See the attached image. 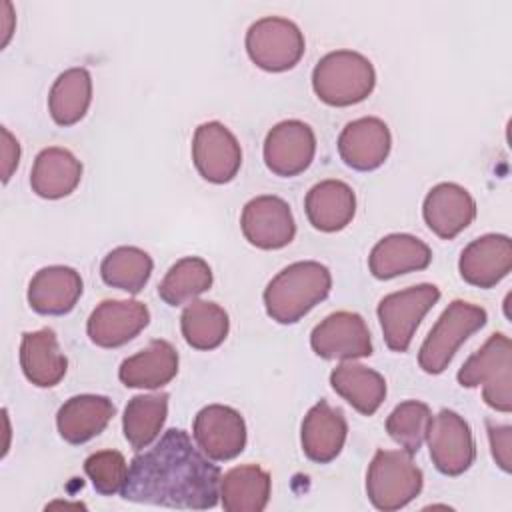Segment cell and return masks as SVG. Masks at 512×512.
<instances>
[{
    "label": "cell",
    "mask_w": 512,
    "mask_h": 512,
    "mask_svg": "<svg viewBox=\"0 0 512 512\" xmlns=\"http://www.w3.org/2000/svg\"><path fill=\"white\" fill-rule=\"evenodd\" d=\"M84 472L92 480V486L102 496H114L122 492L128 464L118 450H100L84 460Z\"/></svg>",
    "instance_id": "35"
},
{
    "label": "cell",
    "mask_w": 512,
    "mask_h": 512,
    "mask_svg": "<svg viewBox=\"0 0 512 512\" xmlns=\"http://www.w3.org/2000/svg\"><path fill=\"white\" fill-rule=\"evenodd\" d=\"M114 412L116 408L110 398L100 394H78L58 408L56 426L68 444H84L104 432Z\"/></svg>",
    "instance_id": "22"
},
{
    "label": "cell",
    "mask_w": 512,
    "mask_h": 512,
    "mask_svg": "<svg viewBox=\"0 0 512 512\" xmlns=\"http://www.w3.org/2000/svg\"><path fill=\"white\" fill-rule=\"evenodd\" d=\"M150 322V310L138 300H102L86 322L88 338L100 348H118L136 338Z\"/></svg>",
    "instance_id": "15"
},
{
    "label": "cell",
    "mask_w": 512,
    "mask_h": 512,
    "mask_svg": "<svg viewBox=\"0 0 512 512\" xmlns=\"http://www.w3.org/2000/svg\"><path fill=\"white\" fill-rule=\"evenodd\" d=\"M376 86L372 62L354 50H334L312 70V88L328 106H352L366 100Z\"/></svg>",
    "instance_id": "3"
},
{
    "label": "cell",
    "mask_w": 512,
    "mask_h": 512,
    "mask_svg": "<svg viewBox=\"0 0 512 512\" xmlns=\"http://www.w3.org/2000/svg\"><path fill=\"white\" fill-rule=\"evenodd\" d=\"M332 288L330 270L316 260H302L280 270L264 288L266 314L278 324H294L320 304Z\"/></svg>",
    "instance_id": "2"
},
{
    "label": "cell",
    "mask_w": 512,
    "mask_h": 512,
    "mask_svg": "<svg viewBox=\"0 0 512 512\" xmlns=\"http://www.w3.org/2000/svg\"><path fill=\"white\" fill-rule=\"evenodd\" d=\"M306 42L302 30L288 18L264 16L250 24L246 32V52L250 60L266 72H286L304 56Z\"/></svg>",
    "instance_id": "7"
},
{
    "label": "cell",
    "mask_w": 512,
    "mask_h": 512,
    "mask_svg": "<svg viewBox=\"0 0 512 512\" xmlns=\"http://www.w3.org/2000/svg\"><path fill=\"white\" fill-rule=\"evenodd\" d=\"M264 164L282 178L302 174L314 160L316 136L302 120H282L274 124L264 140Z\"/></svg>",
    "instance_id": "14"
},
{
    "label": "cell",
    "mask_w": 512,
    "mask_h": 512,
    "mask_svg": "<svg viewBox=\"0 0 512 512\" xmlns=\"http://www.w3.org/2000/svg\"><path fill=\"white\" fill-rule=\"evenodd\" d=\"M348 424L340 408H332L326 400L316 402L304 416L300 428L302 452L316 464L332 462L344 448Z\"/></svg>",
    "instance_id": "19"
},
{
    "label": "cell",
    "mask_w": 512,
    "mask_h": 512,
    "mask_svg": "<svg viewBox=\"0 0 512 512\" xmlns=\"http://www.w3.org/2000/svg\"><path fill=\"white\" fill-rule=\"evenodd\" d=\"M20 366L34 386H56L68 370V360L60 350L56 332L50 328L24 332L20 342Z\"/></svg>",
    "instance_id": "23"
},
{
    "label": "cell",
    "mask_w": 512,
    "mask_h": 512,
    "mask_svg": "<svg viewBox=\"0 0 512 512\" xmlns=\"http://www.w3.org/2000/svg\"><path fill=\"white\" fill-rule=\"evenodd\" d=\"M192 162L204 180L226 184L236 178L242 166V150L236 136L222 122L210 120L194 132Z\"/></svg>",
    "instance_id": "10"
},
{
    "label": "cell",
    "mask_w": 512,
    "mask_h": 512,
    "mask_svg": "<svg viewBox=\"0 0 512 512\" xmlns=\"http://www.w3.org/2000/svg\"><path fill=\"white\" fill-rule=\"evenodd\" d=\"M430 418L432 412L426 402L404 400L388 414L386 432L406 452L416 454L426 440Z\"/></svg>",
    "instance_id": "34"
},
{
    "label": "cell",
    "mask_w": 512,
    "mask_h": 512,
    "mask_svg": "<svg viewBox=\"0 0 512 512\" xmlns=\"http://www.w3.org/2000/svg\"><path fill=\"white\" fill-rule=\"evenodd\" d=\"M210 286L212 270L208 262L198 256H186L172 264L164 274L162 282L158 284V296L168 306H180L210 290Z\"/></svg>",
    "instance_id": "33"
},
{
    "label": "cell",
    "mask_w": 512,
    "mask_h": 512,
    "mask_svg": "<svg viewBox=\"0 0 512 512\" xmlns=\"http://www.w3.org/2000/svg\"><path fill=\"white\" fill-rule=\"evenodd\" d=\"M392 148V134L384 120L364 116L348 122L338 136V154L342 162L358 172L380 168Z\"/></svg>",
    "instance_id": "16"
},
{
    "label": "cell",
    "mask_w": 512,
    "mask_h": 512,
    "mask_svg": "<svg viewBox=\"0 0 512 512\" xmlns=\"http://www.w3.org/2000/svg\"><path fill=\"white\" fill-rule=\"evenodd\" d=\"M0 132H2V182L6 184L10 180V176L14 174V170L18 168L20 144L10 134V130L6 126H2Z\"/></svg>",
    "instance_id": "37"
},
{
    "label": "cell",
    "mask_w": 512,
    "mask_h": 512,
    "mask_svg": "<svg viewBox=\"0 0 512 512\" xmlns=\"http://www.w3.org/2000/svg\"><path fill=\"white\" fill-rule=\"evenodd\" d=\"M422 486L424 474L406 450H378L366 472L368 500L382 512L408 506Z\"/></svg>",
    "instance_id": "5"
},
{
    "label": "cell",
    "mask_w": 512,
    "mask_h": 512,
    "mask_svg": "<svg viewBox=\"0 0 512 512\" xmlns=\"http://www.w3.org/2000/svg\"><path fill=\"white\" fill-rule=\"evenodd\" d=\"M82 178V162L66 148L50 146L38 152L32 170L30 186L40 198L58 200L76 190Z\"/></svg>",
    "instance_id": "26"
},
{
    "label": "cell",
    "mask_w": 512,
    "mask_h": 512,
    "mask_svg": "<svg viewBox=\"0 0 512 512\" xmlns=\"http://www.w3.org/2000/svg\"><path fill=\"white\" fill-rule=\"evenodd\" d=\"M426 442L432 464L444 476L464 474L476 458V444L468 422L448 408L430 418Z\"/></svg>",
    "instance_id": "9"
},
{
    "label": "cell",
    "mask_w": 512,
    "mask_h": 512,
    "mask_svg": "<svg viewBox=\"0 0 512 512\" xmlns=\"http://www.w3.org/2000/svg\"><path fill=\"white\" fill-rule=\"evenodd\" d=\"M464 388L482 386L484 402L498 412L512 410V342L506 334H492L456 374Z\"/></svg>",
    "instance_id": "4"
},
{
    "label": "cell",
    "mask_w": 512,
    "mask_h": 512,
    "mask_svg": "<svg viewBox=\"0 0 512 512\" xmlns=\"http://www.w3.org/2000/svg\"><path fill=\"white\" fill-rule=\"evenodd\" d=\"M304 210L316 230L338 232L346 228L356 214V194L342 180H322L308 190Z\"/></svg>",
    "instance_id": "24"
},
{
    "label": "cell",
    "mask_w": 512,
    "mask_h": 512,
    "mask_svg": "<svg viewBox=\"0 0 512 512\" xmlns=\"http://www.w3.org/2000/svg\"><path fill=\"white\" fill-rule=\"evenodd\" d=\"M422 216L438 238L452 240L476 218V202L460 184L440 182L428 190Z\"/></svg>",
    "instance_id": "18"
},
{
    "label": "cell",
    "mask_w": 512,
    "mask_h": 512,
    "mask_svg": "<svg viewBox=\"0 0 512 512\" xmlns=\"http://www.w3.org/2000/svg\"><path fill=\"white\" fill-rule=\"evenodd\" d=\"M82 296V278L70 266L40 268L28 284V304L42 316L68 314Z\"/></svg>",
    "instance_id": "20"
},
{
    "label": "cell",
    "mask_w": 512,
    "mask_h": 512,
    "mask_svg": "<svg viewBox=\"0 0 512 512\" xmlns=\"http://www.w3.org/2000/svg\"><path fill=\"white\" fill-rule=\"evenodd\" d=\"M220 468L180 430H166L160 440L136 454L128 466L122 498L182 510H208L220 498Z\"/></svg>",
    "instance_id": "1"
},
{
    "label": "cell",
    "mask_w": 512,
    "mask_h": 512,
    "mask_svg": "<svg viewBox=\"0 0 512 512\" xmlns=\"http://www.w3.org/2000/svg\"><path fill=\"white\" fill-rule=\"evenodd\" d=\"M432 262V250L412 234H388L374 244L368 256V268L374 278L390 280L400 274L418 272Z\"/></svg>",
    "instance_id": "21"
},
{
    "label": "cell",
    "mask_w": 512,
    "mask_h": 512,
    "mask_svg": "<svg viewBox=\"0 0 512 512\" xmlns=\"http://www.w3.org/2000/svg\"><path fill=\"white\" fill-rule=\"evenodd\" d=\"M488 320L482 306L466 300H452L424 338L418 364L426 374H442L452 362L456 350Z\"/></svg>",
    "instance_id": "6"
},
{
    "label": "cell",
    "mask_w": 512,
    "mask_h": 512,
    "mask_svg": "<svg viewBox=\"0 0 512 512\" xmlns=\"http://www.w3.org/2000/svg\"><path fill=\"white\" fill-rule=\"evenodd\" d=\"M192 436L210 460L226 462L246 448V422L238 410L210 404L194 416Z\"/></svg>",
    "instance_id": "13"
},
{
    "label": "cell",
    "mask_w": 512,
    "mask_h": 512,
    "mask_svg": "<svg viewBox=\"0 0 512 512\" xmlns=\"http://www.w3.org/2000/svg\"><path fill=\"white\" fill-rule=\"evenodd\" d=\"M168 416V394H138L128 400L122 416L124 438L134 450L148 448L160 434Z\"/></svg>",
    "instance_id": "30"
},
{
    "label": "cell",
    "mask_w": 512,
    "mask_h": 512,
    "mask_svg": "<svg viewBox=\"0 0 512 512\" xmlns=\"http://www.w3.org/2000/svg\"><path fill=\"white\" fill-rule=\"evenodd\" d=\"M240 228L244 238L260 250H280L296 236V222L288 202L272 194L256 196L244 204Z\"/></svg>",
    "instance_id": "11"
},
{
    "label": "cell",
    "mask_w": 512,
    "mask_h": 512,
    "mask_svg": "<svg viewBox=\"0 0 512 512\" xmlns=\"http://www.w3.org/2000/svg\"><path fill=\"white\" fill-rule=\"evenodd\" d=\"M270 474L258 464L230 468L220 478V502L226 512H262L270 500Z\"/></svg>",
    "instance_id": "28"
},
{
    "label": "cell",
    "mask_w": 512,
    "mask_h": 512,
    "mask_svg": "<svg viewBox=\"0 0 512 512\" xmlns=\"http://www.w3.org/2000/svg\"><path fill=\"white\" fill-rule=\"evenodd\" d=\"M512 240L506 234H484L472 240L460 254L458 270L466 284L494 288L510 274Z\"/></svg>",
    "instance_id": "17"
},
{
    "label": "cell",
    "mask_w": 512,
    "mask_h": 512,
    "mask_svg": "<svg viewBox=\"0 0 512 512\" xmlns=\"http://www.w3.org/2000/svg\"><path fill=\"white\" fill-rule=\"evenodd\" d=\"M152 268L154 262L142 248L118 246L104 256L100 276L112 288L138 294L148 284Z\"/></svg>",
    "instance_id": "32"
},
{
    "label": "cell",
    "mask_w": 512,
    "mask_h": 512,
    "mask_svg": "<svg viewBox=\"0 0 512 512\" xmlns=\"http://www.w3.org/2000/svg\"><path fill=\"white\" fill-rule=\"evenodd\" d=\"M92 102V76L86 68H68L52 84L48 112L58 126L80 122Z\"/></svg>",
    "instance_id": "29"
},
{
    "label": "cell",
    "mask_w": 512,
    "mask_h": 512,
    "mask_svg": "<svg viewBox=\"0 0 512 512\" xmlns=\"http://www.w3.org/2000/svg\"><path fill=\"white\" fill-rule=\"evenodd\" d=\"M4 4V10H6V14H0L2 16V24H4V28H2V48L8 44V40H10V36H12V26H14V12H12V4L10 2H2Z\"/></svg>",
    "instance_id": "38"
},
{
    "label": "cell",
    "mask_w": 512,
    "mask_h": 512,
    "mask_svg": "<svg viewBox=\"0 0 512 512\" xmlns=\"http://www.w3.org/2000/svg\"><path fill=\"white\" fill-rule=\"evenodd\" d=\"M310 346L324 360H354L372 354V338L364 318L348 310L332 312L316 324Z\"/></svg>",
    "instance_id": "12"
},
{
    "label": "cell",
    "mask_w": 512,
    "mask_h": 512,
    "mask_svg": "<svg viewBox=\"0 0 512 512\" xmlns=\"http://www.w3.org/2000/svg\"><path fill=\"white\" fill-rule=\"evenodd\" d=\"M332 390L342 396L354 410L372 416L386 398V380L380 372L356 364L342 362L330 372Z\"/></svg>",
    "instance_id": "27"
},
{
    "label": "cell",
    "mask_w": 512,
    "mask_h": 512,
    "mask_svg": "<svg viewBox=\"0 0 512 512\" xmlns=\"http://www.w3.org/2000/svg\"><path fill=\"white\" fill-rule=\"evenodd\" d=\"M230 320L222 306L206 300H192L182 316L180 330L188 346L196 350H214L228 336Z\"/></svg>",
    "instance_id": "31"
},
{
    "label": "cell",
    "mask_w": 512,
    "mask_h": 512,
    "mask_svg": "<svg viewBox=\"0 0 512 512\" xmlns=\"http://www.w3.org/2000/svg\"><path fill=\"white\" fill-rule=\"evenodd\" d=\"M178 374V352L168 340H152L146 348L128 356L118 378L128 388H162Z\"/></svg>",
    "instance_id": "25"
},
{
    "label": "cell",
    "mask_w": 512,
    "mask_h": 512,
    "mask_svg": "<svg viewBox=\"0 0 512 512\" xmlns=\"http://www.w3.org/2000/svg\"><path fill=\"white\" fill-rule=\"evenodd\" d=\"M440 300L434 284H416L384 296L378 304V320L384 342L394 352H406L422 318Z\"/></svg>",
    "instance_id": "8"
},
{
    "label": "cell",
    "mask_w": 512,
    "mask_h": 512,
    "mask_svg": "<svg viewBox=\"0 0 512 512\" xmlns=\"http://www.w3.org/2000/svg\"><path fill=\"white\" fill-rule=\"evenodd\" d=\"M486 426H488L492 456H494L496 464L508 474L512 470V428L492 424L490 420H486Z\"/></svg>",
    "instance_id": "36"
}]
</instances>
